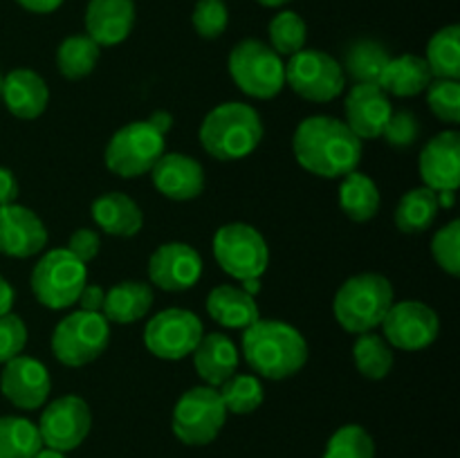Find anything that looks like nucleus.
<instances>
[{
	"instance_id": "nucleus-1",
	"label": "nucleus",
	"mask_w": 460,
	"mask_h": 458,
	"mask_svg": "<svg viewBox=\"0 0 460 458\" xmlns=\"http://www.w3.org/2000/svg\"><path fill=\"white\" fill-rule=\"evenodd\" d=\"M292 151L308 173L335 180L358 171L362 139L337 117L313 115L296 126Z\"/></svg>"
},
{
	"instance_id": "nucleus-2",
	"label": "nucleus",
	"mask_w": 460,
	"mask_h": 458,
	"mask_svg": "<svg viewBox=\"0 0 460 458\" xmlns=\"http://www.w3.org/2000/svg\"><path fill=\"white\" fill-rule=\"evenodd\" d=\"M243 355L256 377L288 380L308 362L305 337L292 323L259 319L243 330Z\"/></svg>"
},
{
	"instance_id": "nucleus-3",
	"label": "nucleus",
	"mask_w": 460,
	"mask_h": 458,
	"mask_svg": "<svg viewBox=\"0 0 460 458\" xmlns=\"http://www.w3.org/2000/svg\"><path fill=\"white\" fill-rule=\"evenodd\" d=\"M263 142V119L250 103L225 101L207 112L200 144L214 160L236 162L252 155Z\"/></svg>"
},
{
	"instance_id": "nucleus-4",
	"label": "nucleus",
	"mask_w": 460,
	"mask_h": 458,
	"mask_svg": "<svg viewBox=\"0 0 460 458\" xmlns=\"http://www.w3.org/2000/svg\"><path fill=\"white\" fill-rule=\"evenodd\" d=\"M394 305V286L377 272L355 274L346 278L332 301V313L350 335L373 332Z\"/></svg>"
},
{
	"instance_id": "nucleus-5",
	"label": "nucleus",
	"mask_w": 460,
	"mask_h": 458,
	"mask_svg": "<svg viewBox=\"0 0 460 458\" xmlns=\"http://www.w3.org/2000/svg\"><path fill=\"white\" fill-rule=\"evenodd\" d=\"M229 75L252 99H274L286 88V63L259 39H245L229 52Z\"/></svg>"
},
{
	"instance_id": "nucleus-6",
	"label": "nucleus",
	"mask_w": 460,
	"mask_h": 458,
	"mask_svg": "<svg viewBox=\"0 0 460 458\" xmlns=\"http://www.w3.org/2000/svg\"><path fill=\"white\" fill-rule=\"evenodd\" d=\"M88 281V268L66 247L49 250L31 269L30 286L36 301L49 310H66L76 304Z\"/></svg>"
},
{
	"instance_id": "nucleus-7",
	"label": "nucleus",
	"mask_w": 460,
	"mask_h": 458,
	"mask_svg": "<svg viewBox=\"0 0 460 458\" xmlns=\"http://www.w3.org/2000/svg\"><path fill=\"white\" fill-rule=\"evenodd\" d=\"M166 135H162L148 119L121 126L108 142L106 166L119 178H139L151 173L155 162L164 155Z\"/></svg>"
},
{
	"instance_id": "nucleus-8",
	"label": "nucleus",
	"mask_w": 460,
	"mask_h": 458,
	"mask_svg": "<svg viewBox=\"0 0 460 458\" xmlns=\"http://www.w3.org/2000/svg\"><path fill=\"white\" fill-rule=\"evenodd\" d=\"M214 256L220 269L236 281L261 278L270 265L268 241L247 223L223 225L214 236Z\"/></svg>"
},
{
	"instance_id": "nucleus-9",
	"label": "nucleus",
	"mask_w": 460,
	"mask_h": 458,
	"mask_svg": "<svg viewBox=\"0 0 460 458\" xmlns=\"http://www.w3.org/2000/svg\"><path fill=\"white\" fill-rule=\"evenodd\" d=\"M227 420V409L214 386H193L180 395L173 409V434L180 443L202 447L218 438Z\"/></svg>"
},
{
	"instance_id": "nucleus-10",
	"label": "nucleus",
	"mask_w": 460,
	"mask_h": 458,
	"mask_svg": "<svg viewBox=\"0 0 460 458\" xmlns=\"http://www.w3.org/2000/svg\"><path fill=\"white\" fill-rule=\"evenodd\" d=\"M111 341V323L102 313L67 314L52 332V353L66 366H85L94 362Z\"/></svg>"
},
{
	"instance_id": "nucleus-11",
	"label": "nucleus",
	"mask_w": 460,
	"mask_h": 458,
	"mask_svg": "<svg viewBox=\"0 0 460 458\" xmlns=\"http://www.w3.org/2000/svg\"><path fill=\"white\" fill-rule=\"evenodd\" d=\"M286 84L301 99L326 103L344 92L346 75L340 61L323 49H301L286 63Z\"/></svg>"
},
{
	"instance_id": "nucleus-12",
	"label": "nucleus",
	"mask_w": 460,
	"mask_h": 458,
	"mask_svg": "<svg viewBox=\"0 0 460 458\" xmlns=\"http://www.w3.org/2000/svg\"><path fill=\"white\" fill-rule=\"evenodd\" d=\"M205 335L198 314L184 308H166L148 319L144 328V344L148 353L166 362H178L189 357Z\"/></svg>"
},
{
	"instance_id": "nucleus-13",
	"label": "nucleus",
	"mask_w": 460,
	"mask_h": 458,
	"mask_svg": "<svg viewBox=\"0 0 460 458\" xmlns=\"http://www.w3.org/2000/svg\"><path fill=\"white\" fill-rule=\"evenodd\" d=\"M36 427H39L43 447L67 454L88 438L90 427H93V413L84 398L63 395L43 409Z\"/></svg>"
},
{
	"instance_id": "nucleus-14",
	"label": "nucleus",
	"mask_w": 460,
	"mask_h": 458,
	"mask_svg": "<svg viewBox=\"0 0 460 458\" xmlns=\"http://www.w3.org/2000/svg\"><path fill=\"white\" fill-rule=\"evenodd\" d=\"M382 332L389 341L391 348L400 350H422L431 346L438 337L440 321L434 308L422 301H398L389 308L386 317L382 319Z\"/></svg>"
},
{
	"instance_id": "nucleus-15",
	"label": "nucleus",
	"mask_w": 460,
	"mask_h": 458,
	"mask_svg": "<svg viewBox=\"0 0 460 458\" xmlns=\"http://www.w3.org/2000/svg\"><path fill=\"white\" fill-rule=\"evenodd\" d=\"M202 277V256L189 242H164L148 259V281L166 292H182Z\"/></svg>"
},
{
	"instance_id": "nucleus-16",
	"label": "nucleus",
	"mask_w": 460,
	"mask_h": 458,
	"mask_svg": "<svg viewBox=\"0 0 460 458\" xmlns=\"http://www.w3.org/2000/svg\"><path fill=\"white\" fill-rule=\"evenodd\" d=\"M0 391L13 407L22 411L40 409L48 402V395L52 391L49 371L40 359L18 355L4 364L0 373Z\"/></svg>"
},
{
	"instance_id": "nucleus-17",
	"label": "nucleus",
	"mask_w": 460,
	"mask_h": 458,
	"mask_svg": "<svg viewBox=\"0 0 460 458\" xmlns=\"http://www.w3.org/2000/svg\"><path fill=\"white\" fill-rule=\"evenodd\" d=\"M48 245V227L27 207H0V254L12 259H30Z\"/></svg>"
},
{
	"instance_id": "nucleus-18",
	"label": "nucleus",
	"mask_w": 460,
	"mask_h": 458,
	"mask_svg": "<svg viewBox=\"0 0 460 458\" xmlns=\"http://www.w3.org/2000/svg\"><path fill=\"white\" fill-rule=\"evenodd\" d=\"M422 184L434 191H456L460 187V135L443 130L425 144L418 160Z\"/></svg>"
},
{
	"instance_id": "nucleus-19",
	"label": "nucleus",
	"mask_w": 460,
	"mask_h": 458,
	"mask_svg": "<svg viewBox=\"0 0 460 458\" xmlns=\"http://www.w3.org/2000/svg\"><path fill=\"white\" fill-rule=\"evenodd\" d=\"M394 106L389 94L380 85L355 84L344 101V124L358 135L359 139H380L386 121H389Z\"/></svg>"
},
{
	"instance_id": "nucleus-20",
	"label": "nucleus",
	"mask_w": 460,
	"mask_h": 458,
	"mask_svg": "<svg viewBox=\"0 0 460 458\" xmlns=\"http://www.w3.org/2000/svg\"><path fill=\"white\" fill-rule=\"evenodd\" d=\"M157 191L175 202H187L205 191V169L184 153H164L151 169Z\"/></svg>"
},
{
	"instance_id": "nucleus-21",
	"label": "nucleus",
	"mask_w": 460,
	"mask_h": 458,
	"mask_svg": "<svg viewBox=\"0 0 460 458\" xmlns=\"http://www.w3.org/2000/svg\"><path fill=\"white\" fill-rule=\"evenodd\" d=\"M133 25V0H90L85 9V31L99 48L124 43Z\"/></svg>"
},
{
	"instance_id": "nucleus-22",
	"label": "nucleus",
	"mask_w": 460,
	"mask_h": 458,
	"mask_svg": "<svg viewBox=\"0 0 460 458\" xmlns=\"http://www.w3.org/2000/svg\"><path fill=\"white\" fill-rule=\"evenodd\" d=\"M0 99L4 108L18 119H36L45 112L49 103V88L39 72L30 67H16L3 76Z\"/></svg>"
},
{
	"instance_id": "nucleus-23",
	"label": "nucleus",
	"mask_w": 460,
	"mask_h": 458,
	"mask_svg": "<svg viewBox=\"0 0 460 458\" xmlns=\"http://www.w3.org/2000/svg\"><path fill=\"white\" fill-rule=\"evenodd\" d=\"M191 357L198 377L214 389L238 373V362H241L236 344L223 332H205L193 348Z\"/></svg>"
},
{
	"instance_id": "nucleus-24",
	"label": "nucleus",
	"mask_w": 460,
	"mask_h": 458,
	"mask_svg": "<svg viewBox=\"0 0 460 458\" xmlns=\"http://www.w3.org/2000/svg\"><path fill=\"white\" fill-rule=\"evenodd\" d=\"M93 220L111 236L130 238L142 232L144 211L137 202L121 191H108L93 202Z\"/></svg>"
},
{
	"instance_id": "nucleus-25",
	"label": "nucleus",
	"mask_w": 460,
	"mask_h": 458,
	"mask_svg": "<svg viewBox=\"0 0 460 458\" xmlns=\"http://www.w3.org/2000/svg\"><path fill=\"white\" fill-rule=\"evenodd\" d=\"M207 313L216 323H220L223 328H232V330H245L261 319L254 296L247 295L243 287L229 286V283L209 292Z\"/></svg>"
},
{
	"instance_id": "nucleus-26",
	"label": "nucleus",
	"mask_w": 460,
	"mask_h": 458,
	"mask_svg": "<svg viewBox=\"0 0 460 458\" xmlns=\"http://www.w3.org/2000/svg\"><path fill=\"white\" fill-rule=\"evenodd\" d=\"M153 286L144 281H121L106 292L102 314L108 323H135L151 313Z\"/></svg>"
},
{
	"instance_id": "nucleus-27",
	"label": "nucleus",
	"mask_w": 460,
	"mask_h": 458,
	"mask_svg": "<svg viewBox=\"0 0 460 458\" xmlns=\"http://www.w3.org/2000/svg\"><path fill=\"white\" fill-rule=\"evenodd\" d=\"M431 81L434 76H431L425 57L400 54V57H391L389 66L385 67L380 88L394 97H416L429 88Z\"/></svg>"
},
{
	"instance_id": "nucleus-28",
	"label": "nucleus",
	"mask_w": 460,
	"mask_h": 458,
	"mask_svg": "<svg viewBox=\"0 0 460 458\" xmlns=\"http://www.w3.org/2000/svg\"><path fill=\"white\" fill-rule=\"evenodd\" d=\"M380 189L367 173L350 171L341 178L340 207L353 223H367L380 211Z\"/></svg>"
},
{
	"instance_id": "nucleus-29",
	"label": "nucleus",
	"mask_w": 460,
	"mask_h": 458,
	"mask_svg": "<svg viewBox=\"0 0 460 458\" xmlns=\"http://www.w3.org/2000/svg\"><path fill=\"white\" fill-rule=\"evenodd\" d=\"M389 61L391 54L385 45L371 39H362L355 40L346 49V58L341 67H344V75H349L355 84L380 85V79Z\"/></svg>"
},
{
	"instance_id": "nucleus-30",
	"label": "nucleus",
	"mask_w": 460,
	"mask_h": 458,
	"mask_svg": "<svg viewBox=\"0 0 460 458\" xmlns=\"http://www.w3.org/2000/svg\"><path fill=\"white\" fill-rule=\"evenodd\" d=\"M438 198L429 187H416L404 193L395 209V227L402 233H422L434 225L438 216Z\"/></svg>"
},
{
	"instance_id": "nucleus-31",
	"label": "nucleus",
	"mask_w": 460,
	"mask_h": 458,
	"mask_svg": "<svg viewBox=\"0 0 460 458\" xmlns=\"http://www.w3.org/2000/svg\"><path fill=\"white\" fill-rule=\"evenodd\" d=\"M102 48L88 34H75L61 40L57 49L58 75L70 81H79L94 70Z\"/></svg>"
},
{
	"instance_id": "nucleus-32",
	"label": "nucleus",
	"mask_w": 460,
	"mask_h": 458,
	"mask_svg": "<svg viewBox=\"0 0 460 458\" xmlns=\"http://www.w3.org/2000/svg\"><path fill=\"white\" fill-rule=\"evenodd\" d=\"M43 447L39 427L21 416H0V458H34Z\"/></svg>"
},
{
	"instance_id": "nucleus-33",
	"label": "nucleus",
	"mask_w": 460,
	"mask_h": 458,
	"mask_svg": "<svg viewBox=\"0 0 460 458\" xmlns=\"http://www.w3.org/2000/svg\"><path fill=\"white\" fill-rule=\"evenodd\" d=\"M427 66L434 79H460V27L447 25L436 31L427 45Z\"/></svg>"
},
{
	"instance_id": "nucleus-34",
	"label": "nucleus",
	"mask_w": 460,
	"mask_h": 458,
	"mask_svg": "<svg viewBox=\"0 0 460 458\" xmlns=\"http://www.w3.org/2000/svg\"><path fill=\"white\" fill-rule=\"evenodd\" d=\"M353 362L362 377L382 380L394 368V348L382 335L362 332L353 344Z\"/></svg>"
},
{
	"instance_id": "nucleus-35",
	"label": "nucleus",
	"mask_w": 460,
	"mask_h": 458,
	"mask_svg": "<svg viewBox=\"0 0 460 458\" xmlns=\"http://www.w3.org/2000/svg\"><path fill=\"white\" fill-rule=\"evenodd\" d=\"M218 393L227 413H236V416L256 411L265 400V391L259 377L245 375V373H234L225 384L218 386Z\"/></svg>"
},
{
	"instance_id": "nucleus-36",
	"label": "nucleus",
	"mask_w": 460,
	"mask_h": 458,
	"mask_svg": "<svg viewBox=\"0 0 460 458\" xmlns=\"http://www.w3.org/2000/svg\"><path fill=\"white\" fill-rule=\"evenodd\" d=\"M270 48L279 54V57H292V54L305 49V40H308V27L305 21L296 12H279L270 22Z\"/></svg>"
},
{
	"instance_id": "nucleus-37",
	"label": "nucleus",
	"mask_w": 460,
	"mask_h": 458,
	"mask_svg": "<svg viewBox=\"0 0 460 458\" xmlns=\"http://www.w3.org/2000/svg\"><path fill=\"white\" fill-rule=\"evenodd\" d=\"M323 458H376V443L364 427L344 425L331 436Z\"/></svg>"
},
{
	"instance_id": "nucleus-38",
	"label": "nucleus",
	"mask_w": 460,
	"mask_h": 458,
	"mask_svg": "<svg viewBox=\"0 0 460 458\" xmlns=\"http://www.w3.org/2000/svg\"><path fill=\"white\" fill-rule=\"evenodd\" d=\"M427 92V103L440 121L456 126L460 121V84L458 79H434Z\"/></svg>"
},
{
	"instance_id": "nucleus-39",
	"label": "nucleus",
	"mask_w": 460,
	"mask_h": 458,
	"mask_svg": "<svg viewBox=\"0 0 460 458\" xmlns=\"http://www.w3.org/2000/svg\"><path fill=\"white\" fill-rule=\"evenodd\" d=\"M431 254L440 269L452 277L460 274V220H452L431 238Z\"/></svg>"
},
{
	"instance_id": "nucleus-40",
	"label": "nucleus",
	"mask_w": 460,
	"mask_h": 458,
	"mask_svg": "<svg viewBox=\"0 0 460 458\" xmlns=\"http://www.w3.org/2000/svg\"><path fill=\"white\" fill-rule=\"evenodd\" d=\"M191 22L202 39H218L227 30V4H225V0H198L191 13Z\"/></svg>"
},
{
	"instance_id": "nucleus-41",
	"label": "nucleus",
	"mask_w": 460,
	"mask_h": 458,
	"mask_svg": "<svg viewBox=\"0 0 460 458\" xmlns=\"http://www.w3.org/2000/svg\"><path fill=\"white\" fill-rule=\"evenodd\" d=\"M27 346V326L18 314L7 313L0 317V364L22 355Z\"/></svg>"
},
{
	"instance_id": "nucleus-42",
	"label": "nucleus",
	"mask_w": 460,
	"mask_h": 458,
	"mask_svg": "<svg viewBox=\"0 0 460 458\" xmlns=\"http://www.w3.org/2000/svg\"><path fill=\"white\" fill-rule=\"evenodd\" d=\"M418 135H420V124H418V117L409 110L391 112L389 121H386L385 130H382L385 142L395 148L411 146V144H416Z\"/></svg>"
},
{
	"instance_id": "nucleus-43",
	"label": "nucleus",
	"mask_w": 460,
	"mask_h": 458,
	"mask_svg": "<svg viewBox=\"0 0 460 458\" xmlns=\"http://www.w3.org/2000/svg\"><path fill=\"white\" fill-rule=\"evenodd\" d=\"M66 250L72 251V254L79 260H84V263H90V260L97 259L99 250H102V238H99V233L94 232V229L81 227L72 233Z\"/></svg>"
},
{
	"instance_id": "nucleus-44",
	"label": "nucleus",
	"mask_w": 460,
	"mask_h": 458,
	"mask_svg": "<svg viewBox=\"0 0 460 458\" xmlns=\"http://www.w3.org/2000/svg\"><path fill=\"white\" fill-rule=\"evenodd\" d=\"M103 301H106V290L97 286V283H85L84 290L79 292L76 304H79V310H84V313H102Z\"/></svg>"
},
{
	"instance_id": "nucleus-45",
	"label": "nucleus",
	"mask_w": 460,
	"mask_h": 458,
	"mask_svg": "<svg viewBox=\"0 0 460 458\" xmlns=\"http://www.w3.org/2000/svg\"><path fill=\"white\" fill-rule=\"evenodd\" d=\"M18 198V180L13 171L0 166V207L12 205Z\"/></svg>"
},
{
	"instance_id": "nucleus-46",
	"label": "nucleus",
	"mask_w": 460,
	"mask_h": 458,
	"mask_svg": "<svg viewBox=\"0 0 460 458\" xmlns=\"http://www.w3.org/2000/svg\"><path fill=\"white\" fill-rule=\"evenodd\" d=\"M22 9L31 13H52L63 4V0H16Z\"/></svg>"
},
{
	"instance_id": "nucleus-47",
	"label": "nucleus",
	"mask_w": 460,
	"mask_h": 458,
	"mask_svg": "<svg viewBox=\"0 0 460 458\" xmlns=\"http://www.w3.org/2000/svg\"><path fill=\"white\" fill-rule=\"evenodd\" d=\"M13 299H16V292H13L12 283H7V278L0 277V317L12 313Z\"/></svg>"
},
{
	"instance_id": "nucleus-48",
	"label": "nucleus",
	"mask_w": 460,
	"mask_h": 458,
	"mask_svg": "<svg viewBox=\"0 0 460 458\" xmlns=\"http://www.w3.org/2000/svg\"><path fill=\"white\" fill-rule=\"evenodd\" d=\"M148 121H151L162 135H169V130L173 128V115H171L169 110H155L151 117H148Z\"/></svg>"
},
{
	"instance_id": "nucleus-49",
	"label": "nucleus",
	"mask_w": 460,
	"mask_h": 458,
	"mask_svg": "<svg viewBox=\"0 0 460 458\" xmlns=\"http://www.w3.org/2000/svg\"><path fill=\"white\" fill-rule=\"evenodd\" d=\"M436 198H438V207L443 209H452L456 205V191H436Z\"/></svg>"
},
{
	"instance_id": "nucleus-50",
	"label": "nucleus",
	"mask_w": 460,
	"mask_h": 458,
	"mask_svg": "<svg viewBox=\"0 0 460 458\" xmlns=\"http://www.w3.org/2000/svg\"><path fill=\"white\" fill-rule=\"evenodd\" d=\"M241 283H243V290L252 296H256V292L261 290V278H245V281Z\"/></svg>"
},
{
	"instance_id": "nucleus-51",
	"label": "nucleus",
	"mask_w": 460,
	"mask_h": 458,
	"mask_svg": "<svg viewBox=\"0 0 460 458\" xmlns=\"http://www.w3.org/2000/svg\"><path fill=\"white\" fill-rule=\"evenodd\" d=\"M34 458H67L66 454L58 452V449H49V447H40V452L36 454Z\"/></svg>"
},
{
	"instance_id": "nucleus-52",
	"label": "nucleus",
	"mask_w": 460,
	"mask_h": 458,
	"mask_svg": "<svg viewBox=\"0 0 460 458\" xmlns=\"http://www.w3.org/2000/svg\"><path fill=\"white\" fill-rule=\"evenodd\" d=\"M256 3L265 4V7H281V4L290 3V0H256Z\"/></svg>"
},
{
	"instance_id": "nucleus-53",
	"label": "nucleus",
	"mask_w": 460,
	"mask_h": 458,
	"mask_svg": "<svg viewBox=\"0 0 460 458\" xmlns=\"http://www.w3.org/2000/svg\"><path fill=\"white\" fill-rule=\"evenodd\" d=\"M0 90H3V75H0Z\"/></svg>"
}]
</instances>
